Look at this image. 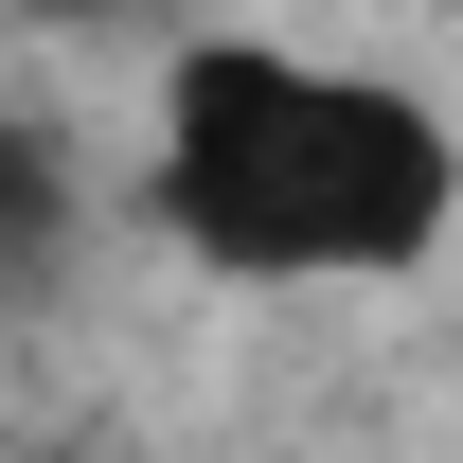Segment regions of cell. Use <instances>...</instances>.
<instances>
[{
    "instance_id": "obj_1",
    "label": "cell",
    "mask_w": 463,
    "mask_h": 463,
    "mask_svg": "<svg viewBox=\"0 0 463 463\" xmlns=\"http://www.w3.org/2000/svg\"><path fill=\"white\" fill-rule=\"evenodd\" d=\"M463 161L446 125L374 90V71H321V54H178L161 90V232H196L214 268H268V286H356V268H410L446 232Z\"/></svg>"
},
{
    "instance_id": "obj_2",
    "label": "cell",
    "mask_w": 463,
    "mask_h": 463,
    "mask_svg": "<svg viewBox=\"0 0 463 463\" xmlns=\"http://www.w3.org/2000/svg\"><path fill=\"white\" fill-rule=\"evenodd\" d=\"M36 18H90V0H36Z\"/></svg>"
}]
</instances>
